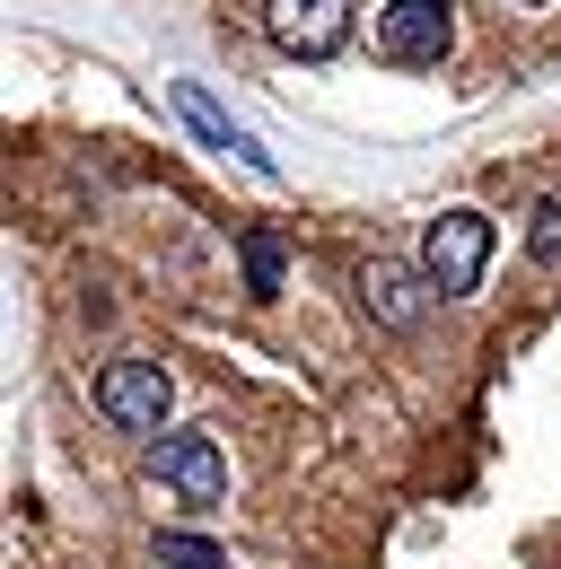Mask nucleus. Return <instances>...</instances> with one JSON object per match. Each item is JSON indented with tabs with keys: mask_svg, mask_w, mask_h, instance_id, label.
<instances>
[{
	"mask_svg": "<svg viewBox=\"0 0 561 569\" xmlns=\"http://www.w3.org/2000/svg\"><path fill=\"white\" fill-rule=\"evenodd\" d=\"M483 263H491V219L483 211H439L421 228V281L439 298H465L483 281Z\"/></svg>",
	"mask_w": 561,
	"mask_h": 569,
	"instance_id": "1",
	"label": "nucleus"
},
{
	"mask_svg": "<svg viewBox=\"0 0 561 569\" xmlns=\"http://www.w3.org/2000/svg\"><path fill=\"white\" fill-rule=\"evenodd\" d=\"M167 403H176V377H167L158 359H140V351L106 359V377H97V412H106L115 429L158 438V429H167Z\"/></svg>",
	"mask_w": 561,
	"mask_h": 569,
	"instance_id": "2",
	"label": "nucleus"
},
{
	"mask_svg": "<svg viewBox=\"0 0 561 569\" xmlns=\"http://www.w3.org/2000/svg\"><path fill=\"white\" fill-rule=\"evenodd\" d=\"M447 44H456V0H386L377 9V53L386 62L430 71V62H447Z\"/></svg>",
	"mask_w": 561,
	"mask_h": 569,
	"instance_id": "3",
	"label": "nucleus"
},
{
	"mask_svg": "<svg viewBox=\"0 0 561 569\" xmlns=\"http://www.w3.org/2000/svg\"><path fill=\"white\" fill-rule=\"evenodd\" d=\"M149 482H167L185 508H219V499H228V456L210 447L203 429H167V438L149 447Z\"/></svg>",
	"mask_w": 561,
	"mask_h": 569,
	"instance_id": "4",
	"label": "nucleus"
},
{
	"mask_svg": "<svg viewBox=\"0 0 561 569\" xmlns=\"http://www.w3.org/2000/svg\"><path fill=\"white\" fill-rule=\"evenodd\" d=\"M264 27H273L280 53L325 62V53H343V36H351V0H264Z\"/></svg>",
	"mask_w": 561,
	"mask_h": 569,
	"instance_id": "5",
	"label": "nucleus"
},
{
	"mask_svg": "<svg viewBox=\"0 0 561 569\" xmlns=\"http://www.w3.org/2000/svg\"><path fill=\"white\" fill-rule=\"evenodd\" d=\"M176 114H185V132H194V141H203V149H228V158H237V167H255L264 184H273V176H280V167H273V149L255 141L246 123H228V114L210 106V88H203V79H176Z\"/></svg>",
	"mask_w": 561,
	"mask_h": 569,
	"instance_id": "6",
	"label": "nucleus"
},
{
	"mask_svg": "<svg viewBox=\"0 0 561 569\" xmlns=\"http://www.w3.org/2000/svg\"><path fill=\"white\" fill-rule=\"evenodd\" d=\"M430 298H439V289H421L404 263H368V272H360V307H368L386 333H413L421 316H430Z\"/></svg>",
	"mask_w": 561,
	"mask_h": 569,
	"instance_id": "7",
	"label": "nucleus"
},
{
	"mask_svg": "<svg viewBox=\"0 0 561 569\" xmlns=\"http://www.w3.org/2000/svg\"><path fill=\"white\" fill-rule=\"evenodd\" d=\"M246 289H255V298H280V237L273 228L246 237Z\"/></svg>",
	"mask_w": 561,
	"mask_h": 569,
	"instance_id": "8",
	"label": "nucleus"
},
{
	"mask_svg": "<svg viewBox=\"0 0 561 569\" xmlns=\"http://www.w3.org/2000/svg\"><path fill=\"white\" fill-rule=\"evenodd\" d=\"M158 561L167 569H228V552L203 543V535H158Z\"/></svg>",
	"mask_w": 561,
	"mask_h": 569,
	"instance_id": "9",
	"label": "nucleus"
},
{
	"mask_svg": "<svg viewBox=\"0 0 561 569\" xmlns=\"http://www.w3.org/2000/svg\"><path fill=\"white\" fill-rule=\"evenodd\" d=\"M526 254H535V263H553V272H561V193L544 202V211H535V228H526Z\"/></svg>",
	"mask_w": 561,
	"mask_h": 569,
	"instance_id": "10",
	"label": "nucleus"
}]
</instances>
